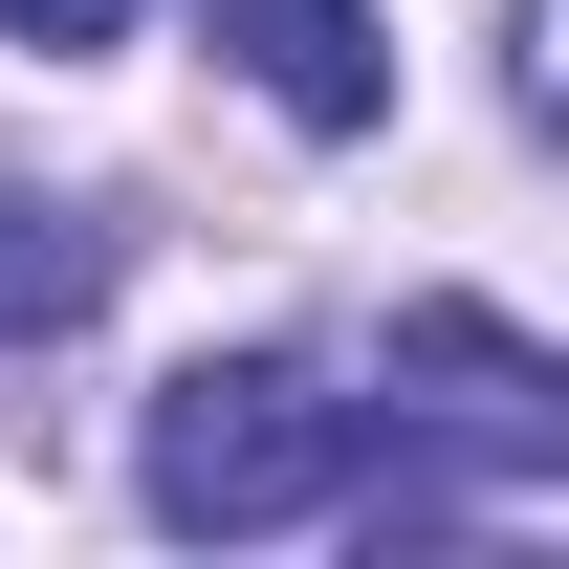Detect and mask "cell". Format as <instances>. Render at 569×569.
Listing matches in <instances>:
<instances>
[{
    "label": "cell",
    "instance_id": "obj_3",
    "mask_svg": "<svg viewBox=\"0 0 569 569\" xmlns=\"http://www.w3.org/2000/svg\"><path fill=\"white\" fill-rule=\"evenodd\" d=\"M219 44L307 110V132H372L395 110V44H372V0H219Z\"/></svg>",
    "mask_w": 569,
    "mask_h": 569
},
{
    "label": "cell",
    "instance_id": "obj_1",
    "mask_svg": "<svg viewBox=\"0 0 569 569\" xmlns=\"http://www.w3.org/2000/svg\"><path fill=\"white\" fill-rule=\"evenodd\" d=\"M351 460H372V395H329L307 351H198L153 395V438H132V482H153L176 548H263L307 503H351Z\"/></svg>",
    "mask_w": 569,
    "mask_h": 569
},
{
    "label": "cell",
    "instance_id": "obj_4",
    "mask_svg": "<svg viewBox=\"0 0 569 569\" xmlns=\"http://www.w3.org/2000/svg\"><path fill=\"white\" fill-rule=\"evenodd\" d=\"M88 307H110V219L88 198H0V351H44Z\"/></svg>",
    "mask_w": 569,
    "mask_h": 569
},
{
    "label": "cell",
    "instance_id": "obj_2",
    "mask_svg": "<svg viewBox=\"0 0 569 569\" xmlns=\"http://www.w3.org/2000/svg\"><path fill=\"white\" fill-rule=\"evenodd\" d=\"M395 417H438L460 460H503V482H548L569 460V372L503 329V307H395Z\"/></svg>",
    "mask_w": 569,
    "mask_h": 569
},
{
    "label": "cell",
    "instance_id": "obj_5",
    "mask_svg": "<svg viewBox=\"0 0 569 569\" xmlns=\"http://www.w3.org/2000/svg\"><path fill=\"white\" fill-rule=\"evenodd\" d=\"M0 44H44V67H88V44H132V0H0Z\"/></svg>",
    "mask_w": 569,
    "mask_h": 569
}]
</instances>
